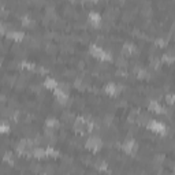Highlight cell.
<instances>
[{
	"mask_svg": "<svg viewBox=\"0 0 175 175\" xmlns=\"http://www.w3.org/2000/svg\"><path fill=\"white\" fill-rule=\"evenodd\" d=\"M10 130V126L6 122H0V133H7Z\"/></svg>",
	"mask_w": 175,
	"mask_h": 175,
	"instance_id": "cell-14",
	"label": "cell"
},
{
	"mask_svg": "<svg viewBox=\"0 0 175 175\" xmlns=\"http://www.w3.org/2000/svg\"><path fill=\"white\" fill-rule=\"evenodd\" d=\"M122 149H123L126 153H133L137 149V145H136V142L134 141L129 140V141H126L123 145H122Z\"/></svg>",
	"mask_w": 175,
	"mask_h": 175,
	"instance_id": "cell-4",
	"label": "cell"
},
{
	"mask_svg": "<svg viewBox=\"0 0 175 175\" xmlns=\"http://www.w3.org/2000/svg\"><path fill=\"white\" fill-rule=\"evenodd\" d=\"M21 21H22L23 25H30V23H32V19H30L28 15H23V17L21 18Z\"/></svg>",
	"mask_w": 175,
	"mask_h": 175,
	"instance_id": "cell-16",
	"label": "cell"
},
{
	"mask_svg": "<svg viewBox=\"0 0 175 175\" xmlns=\"http://www.w3.org/2000/svg\"><path fill=\"white\" fill-rule=\"evenodd\" d=\"M88 17H89V21H91L93 25H99V23L101 22V17H100V14L96 11H91Z\"/></svg>",
	"mask_w": 175,
	"mask_h": 175,
	"instance_id": "cell-6",
	"label": "cell"
},
{
	"mask_svg": "<svg viewBox=\"0 0 175 175\" xmlns=\"http://www.w3.org/2000/svg\"><path fill=\"white\" fill-rule=\"evenodd\" d=\"M156 44H157L159 47H166V45H167V41L163 40V39H157V40H156Z\"/></svg>",
	"mask_w": 175,
	"mask_h": 175,
	"instance_id": "cell-17",
	"label": "cell"
},
{
	"mask_svg": "<svg viewBox=\"0 0 175 175\" xmlns=\"http://www.w3.org/2000/svg\"><path fill=\"white\" fill-rule=\"evenodd\" d=\"M138 77H140V78H147L148 73L145 71V70H140V71H138Z\"/></svg>",
	"mask_w": 175,
	"mask_h": 175,
	"instance_id": "cell-19",
	"label": "cell"
},
{
	"mask_svg": "<svg viewBox=\"0 0 175 175\" xmlns=\"http://www.w3.org/2000/svg\"><path fill=\"white\" fill-rule=\"evenodd\" d=\"M163 60L167 63H171L172 62V56H171V53H167V55H164L163 56Z\"/></svg>",
	"mask_w": 175,
	"mask_h": 175,
	"instance_id": "cell-18",
	"label": "cell"
},
{
	"mask_svg": "<svg viewBox=\"0 0 175 175\" xmlns=\"http://www.w3.org/2000/svg\"><path fill=\"white\" fill-rule=\"evenodd\" d=\"M7 36L10 39L15 40V41H21L23 39V33L22 32H18V30H12V32H7Z\"/></svg>",
	"mask_w": 175,
	"mask_h": 175,
	"instance_id": "cell-8",
	"label": "cell"
},
{
	"mask_svg": "<svg viewBox=\"0 0 175 175\" xmlns=\"http://www.w3.org/2000/svg\"><path fill=\"white\" fill-rule=\"evenodd\" d=\"M149 109L155 111V112H164V109L161 108V105L157 101H151L149 103Z\"/></svg>",
	"mask_w": 175,
	"mask_h": 175,
	"instance_id": "cell-10",
	"label": "cell"
},
{
	"mask_svg": "<svg viewBox=\"0 0 175 175\" xmlns=\"http://www.w3.org/2000/svg\"><path fill=\"white\" fill-rule=\"evenodd\" d=\"M33 156L34 157H39V159H41V157H45L47 156V153H45V149H34L33 151Z\"/></svg>",
	"mask_w": 175,
	"mask_h": 175,
	"instance_id": "cell-13",
	"label": "cell"
},
{
	"mask_svg": "<svg viewBox=\"0 0 175 175\" xmlns=\"http://www.w3.org/2000/svg\"><path fill=\"white\" fill-rule=\"evenodd\" d=\"M57 124H59V122L53 118H49V119H47L45 120V126L47 127H49V129H55V127H57Z\"/></svg>",
	"mask_w": 175,
	"mask_h": 175,
	"instance_id": "cell-12",
	"label": "cell"
},
{
	"mask_svg": "<svg viewBox=\"0 0 175 175\" xmlns=\"http://www.w3.org/2000/svg\"><path fill=\"white\" fill-rule=\"evenodd\" d=\"M119 91H120V89H119L118 85H115V84H108V85H105V92H107L108 95H111V96L116 95Z\"/></svg>",
	"mask_w": 175,
	"mask_h": 175,
	"instance_id": "cell-7",
	"label": "cell"
},
{
	"mask_svg": "<svg viewBox=\"0 0 175 175\" xmlns=\"http://www.w3.org/2000/svg\"><path fill=\"white\" fill-rule=\"evenodd\" d=\"M44 85H45V88H48V89H53V91L57 88L56 79H53V78H47L45 81H44Z\"/></svg>",
	"mask_w": 175,
	"mask_h": 175,
	"instance_id": "cell-9",
	"label": "cell"
},
{
	"mask_svg": "<svg viewBox=\"0 0 175 175\" xmlns=\"http://www.w3.org/2000/svg\"><path fill=\"white\" fill-rule=\"evenodd\" d=\"M86 148H89L92 151H99L101 148V140L97 138V137H92L86 142Z\"/></svg>",
	"mask_w": 175,
	"mask_h": 175,
	"instance_id": "cell-3",
	"label": "cell"
},
{
	"mask_svg": "<svg viewBox=\"0 0 175 175\" xmlns=\"http://www.w3.org/2000/svg\"><path fill=\"white\" fill-rule=\"evenodd\" d=\"M55 96L57 97V99H59V101H62V103H64L66 101V100H67L68 99V96H67V93H66V91H63L62 88H59V86H57L56 89H55Z\"/></svg>",
	"mask_w": 175,
	"mask_h": 175,
	"instance_id": "cell-5",
	"label": "cell"
},
{
	"mask_svg": "<svg viewBox=\"0 0 175 175\" xmlns=\"http://www.w3.org/2000/svg\"><path fill=\"white\" fill-rule=\"evenodd\" d=\"M167 101H168L170 104L172 103V95H168V96H167Z\"/></svg>",
	"mask_w": 175,
	"mask_h": 175,
	"instance_id": "cell-21",
	"label": "cell"
},
{
	"mask_svg": "<svg viewBox=\"0 0 175 175\" xmlns=\"http://www.w3.org/2000/svg\"><path fill=\"white\" fill-rule=\"evenodd\" d=\"M45 153H47V156H56V155H57V152L53 149V148H47Z\"/></svg>",
	"mask_w": 175,
	"mask_h": 175,
	"instance_id": "cell-15",
	"label": "cell"
},
{
	"mask_svg": "<svg viewBox=\"0 0 175 175\" xmlns=\"http://www.w3.org/2000/svg\"><path fill=\"white\" fill-rule=\"evenodd\" d=\"M148 129L156 131V133H166V126L157 120H149L148 122Z\"/></svg>",
	"mask_w": 175,
	"mask_h": 175,
	"instance_id": "cell-2",
	"label": "cell"
},
{
	"mask_svg": "<svg viewBox=\"0 0 175 175\" xmlns=\"http://www.w3.org/2000/svg\"><path fill=\"white\" fill-rule=\"evenodd\" d=\"M0 33H7V26L4 25V23H0Z\"/></svg>",
	"mask_w": 175,
	"mask_h": 175,
	"instance_id": "cell-20",
	"label": "cell"
},
{
	"mask_svg": "<svg viewBox=\"0 0 175 175\" xmlns=\"http://www.w3.org/2000/svg\"><path fill=\"white\" fill-rule=\"evenodd\" d=\"M123 52H124V53H127V55H131V53H134V52H136V47L133 45V44H124V45H123Z\"/></svg>",
	"mask_w": 175,
	"mask_h": 175,
	"instance_id": "cell-11",
	"label": "cell"
},
{
	"mask_svg": "<svg viewBox=\"0 0 175 175\" xmlns=\"http://www.w3.org/2000/svg\"><path fill=\"white\" fill-rule=\"evenodd\" d=\"M91 53L93 56L101 59V60H111V53L107 51H104L103 48H100V47L96 45V44H92L91 45Z\"/></svg>",
	"mask_w": 175,
	"mask_h": 175,
	"instance_id": "cell-1",
	"label": "cell"
}]
</instances>
